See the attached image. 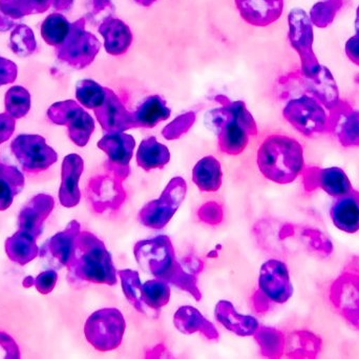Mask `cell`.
Returning a JSON list of instances; mask_svg holds the SVG:
<instances>
[{"label": "cell", "instance_id": "cell-44", "mask_svg": "<svg viewBox=\"0 0 359 359\" xmlns=\"http://www.w3.org/2000/svg\"><path fill=\"white\" fill-rule=\"evenodd\" d=\"M343 4V0H325L318 2L310 12V20L318 27L324 29L328 27L334 20Z\"/></svg>", "mask_w": 359, "mask_h": 359}, {"label": "cell", "instance_id": "cell-25", "mask_svg": "<svg viewBox=\"0 0 359 359\" xmlns=\"http://www.w3.org/2000/svg\"><path fill=\"white\" fill-rule=\"evenodd\" d=\"M215 318L227 330L238 337H251L259 329L257 320L252 316L241 315L234 309L233 305L227 301L217 303L215 312Z\"/></svg>", "mask_w": 359, "mask_h": 359}, {"label": "cell", "instance_id": "cell-9", "mask_svg": "<svg viewBox=\"0 0 359 359\" xmlns=\"http://www.w3.org/2000/svg\"><path fill=\"white\" fill-rule=\"evenodd\" d=\"M11 151L29 174L46 172L58 160V154L41 135H18L11 143Z\"/></svg>", "mask_w": 359, "mask_h": 359}, {"label": "cell", "instance_id": "cell-21", "mask_svg": "<svg viewBox=\"0 0 359 359\" xmlns=\"http://www.w3.org/2000/svg\"><path fill=\"white\" fill-rule=\"evenodd\" d=\"M245 21L255 27H266L280 18L284 0H236Z\"/></svg>", "mask_w": 359, "mask_h": 359}, {"label": "cell", "instance_id": "cell-12", "mask_svg": "<svg viewBox=\"0 0 359 359\" xmlns=\"http://www.w3.org/2000/svg\"><path fill=\"white\" fill-rule=\"evenodd\" d=\"M134 254L141 268L149 271L156 278H161L166 270L176 261L172 240L166 235L140 240L135 244Z\"/></svg>", "mask_w": 359, "mask_h": 359}, {"label": "cell", "instance_id": "cell-53", "mask_svg": "<svg viewBox=\"0 0 359 359\" xmlns=\"http://www.w3.org/2000/svg\"><path fill=\"white\" fill-rule=\"evenodd\" d=\"M346 54L354 65H359V35L358 34L350 38L346 44Z\"/></svg>", "mask_w": 359, "mask_h": 359}, {"label": "cell", "instance_id": "cell-38", "mask_svg": "<svg viewBox=\"0 0 359 359\" xmlns=\"http://www.w3.org/2000/svg\"><path fill=\"white\" fill-rule=\"evenodd\" d=\"M71 23L63 15L53 13L44 19L40 27V33L48 46L56 48L65 41Z\"/></svg>", "mask_w": 359, "mask_h": 359}, {"label": "cell", "instance_id": "cell-61", "mask_svg": "<svg viewBox=\"0 0 359 359\" xmlns=\"http://www.w3.org/2000/svg\"><path fill=\"white\" fill-rule=\"evenodd\" d=\"M355 27H356V34H358V35H359V8L358 10V17H356Z\"/></svg>", "mask_w": 359, "mask_h": 359}, {"label": "cell", "instance_id": "cell-58", "mask_svg": "<svg viewBox=\"0 0 359 359\" xmlns=\"http://www.w3.org/2000/svg\"><path fill=\"white\" fill-rule=\"evenodd\" d=\"M109 0H94V8L97 11V12H99V11L102 10V8H104L105 6L109 4Z\"/></svg>", "mask_w": 359, "mask_h": 359}, {"label": "cell", "instance_id": "cell-22", "mask_svg": "<svg viewBox=\"0 0 359 359\" xmlns=\"http://www.w3.org/2000/svg\"><path fill=\"white\" fill-rule=\"evenodd\" d=\"M333 225L348 234L359 231V191L353 189L346 195L337 197L330 209Z\"/></svg>", "mask_w": 359, "mask_h": 359}, {"label": "cell", "instance_id": "cell-46", "mask_svg": "<svg viewBox=\"0 0 359 359\" xmlns=\"http://www.w3.org/2000/svg\"><path fill=\"white\" fill-rule=\"evenodd\" d=\"M198 217L207 225L217 226L223 221L224 212L221 204L215 202H208L203 204L198 211Z\"/></svg>", "mask_w": 359, "mask_h": 359}, {"label": "cell", "instance_id": "cell-27", "mask_svg": "<svg viewBox=\"0 0 359 359\" xmlns=\"http://www.w3.org/2000/svg\"><path fill=\"white\" fill-rule=\"evenodd\" d=\"M136 141L126 133H111L98 141V148L107 156L109 162L128 166L134 154Z\"/></svg>", "mask_w": 359, "mask_h": 359}, {"label": "cell", "instance_id": "cell-39", "mask_svg": "<svg viewBox=\"0 0 359 359\" xmlns=\"http://www.w3.org/2000/svg\"><path fill=\"white\" fill-rule=\"evenodd\" d=\"M32 97L29 91L22 86H11L4 96L6 113L15 119H21L31 110Z\"/></svg>", "mask_w": 359, "mask_h": 359}, {"label": "cell", "instance_id": "cell-14", "mask_svg": "<svg viewBox=\"0 0 359 359\" xmlns=\"http://www.w3.org/2000/svg\"><path fill=\"white\" fill-rule=\"evenodd\" d=\"M288 78L297 84L305 94L311 95L318 99L328 111L337 107L341 101L335 78L330 70L325 65H320V70L313 76L307 77L301 72H297L291 73Z\"/></svg>", "mask_w": 359, "mask_h": 359}, {"label": "cell", "instance_id": "cell-7", "mask_svg": "<svg viewBox=\"0 0 359 359\" xmlns=\"http://www.w3.org/2000/svg\"><path fill=\"white\" fill-rule=\"evenodd\" d=\"M99 40L86 31V21L79 19L72 23L65 41L56 46L57 58L76 70L86 69L92 65L100 51Z\"/></svg>", "mask_w": 359, "mask_h": 359}, {"label": "cell", "instance_id": "cell-8", "mask_svg": "<svg viewBox=\"0 0 359 359\" xmlns=\"http://www.w3.org/2000/svg\"><path fill=\"white\" fill-rule=\"evenodd\" d=\"M46 115L53 124L67 126L69 139L78 147H86L94 133L95 122L92 116L72 99L53 103Z\"/></svg>", "mask_w": 359, "mask_h": 359}, {"label": "cell", "instance_id": "cell-13", "mask_svg": "<svg viewBox=\"0 0 359 359\" xmlns=\"http://www.w3.org/2000/svg\"><path fill=\"white\" fill-rule=\"evenodd\" d=\"M301 176L304 189L308 193L322 189L328 195L337 198L346 195L353 190L351 181L345 171L337 167H305Z\"/></svg>", "mask_w": 359, "mask_h": 359}, {"label": "cell", "instance_id": "cell-34", "mask_svg": "<svg viewBox=\"0 0 359 359\" xmlns=\"http://www.w3.org/2000/svg\"><path fill=\"white\" fill-rule=\"evenodd\" d=\"M255 339L259 344L262 355L268 358H280L286 349V337L278 329L259 327L255 333Z\"/></svg>", "mask_w": 359, "mask_h": 359}, {"label": "cell", "instance_id": "cell-15", "mask_svg": "<svg viewBox=\"0 0 359 359\" xmlns=\"http://www.w3.org/2000/svg\"><path fill=\"white\" fill-rule=\"evenodd\" d=\"M259 290L272 303H286L293 295V286L286 263L270 259L259 271Z\"/></svg>", "mask_w": 359, "mask_h": 359}, {"label": "cell", "instance_id": "cell-55", "mask_svg": "<svg viewBox=\"0 0 359 359\" xmlns=\"http://www.w3.org/2000/svg\"><path fill=\"white\" fill-rule=\"evenodd\" d=\"M168 353L166 348L163 345L157 346V347L153 348V349L149 350L145 353V358H164V354Z\"/></svg>", "mask_w": 359, "mask_h": 359}, {"label": "cell", "instance_id": "cell-40", "mask_svg": "<svg viewBox=\"0 0 359 359\" xmlns=\"http://www.w3.org/2000/svg\"><path fill=\"white\" fill-rule=\"evenodd\" d=\"M170 287L164 280L155 278L142 286V301L144 306L153 310L165 307L170 301Z\"/></svg>", "mask_w": 359, "mask_h": 359}, {"label": "cell", "instance_id": "cell-18", "mask_svg": "<svg viewBox=\"0 0 359 359\" xmlns=\"http://www.w3.org/2000/svg\"><path fill=\"white\" fill-rule=\"evenodd\" d=\"M330 131L339 143L345 148L359 147V111L347 101L341 100L334 109L329 111Z\"/></svg>", "mask_w": 359, "mask_h": 359}, {"label": "cell", "instance_id": "cell-4", "mask_svg": "<svg viewBox=\"0 0 359 359\" xmlns=\"http://www.w3.org/2000/svg\"><path fill=\"white\" fill-rule=\"evenodd\" d=\"M285 119L304 136H320L330 131L329 111L313 96L303 94L287 103Z\"/></svg>", "mask_w": 359, "mask_h": 359}, {"label": "cell", "instance_id": "cell-32", "mask_svg": "<svg viewBox=\"0 0 359 359\" xmlns=\"http://www.w3.org/2000/svg\"><path fill=\"white\" fill-rule=\"evenodd\" d=\"M170 152L156 137L143 139L137 152V164L145 171L162 169L170 162Z\"/></svg>", "mask_w": 359, "mask_h": 359}, {"label": "cell", "instance_id": "cell-17", "mask_svg": "<svg viewBox=\"0 0 359 359\" xmlns=\"http://www.w3.org/2000/svg\"><path fill=\"white\" fill-rule=\"evenodd\" d=\"M94 111L101 128L109 134L136 128L133 113L126 110L118 95L111 89L105 88L104 101Z\"/></svg>", "mask_w": 359, "mask_h": 359}, {"label": "cell", "instance_id": "cell-6", "mask_svg": "<svg viewBox=\"0 0 359 359\" xmlns=\"http://www.w3.org/2000/svg\"><path fill=\"white\" fill-rule=\"evenodd\" d=\"M333 309L356 330H359V263L349 265L335 278L329 290Z\"/></svg>", "mask_w": 359, "mask_h": 359}, {"label": "cell", "instance_id": "cell-36", "mask_svg": "<svg viewBox=\"0 0 359 359\" xmlns=\"http://www.w3.org/2000/svg\"><path fill=\"white\" fill-rule=\"evenodd\" d=\"M50 6L53 0H0L2 14L12 19L46 12Z\"/></svg>", "mask_w": 359, "mask_h": 359}, {"label": "cell", "instance_id": "cell-26", "mask_svg": "<svg viewBox=\"0 0 359 359\" xmlns=\"http://www.w3.org/2000/svg\"><path fill=\"white\" fill-rule=\"evenodd\" d=\"M174 324L180 332L184 334H194L198 332L210 341L219 339V332L215 327L196 308L189 307V306L180 308L175 314Z\"/></svg>", "mask_w": 359, "mask_h": 359}, {"label": "cell", "instance_id": "cell-60", "mask_svg": "<svg viewBox=\"0 0 359 359\" xmlns=\"http://www.w3.org/2000/svg\"><path fill=\"white\" fill-rule=\"evenodd\" d=\"M136 1L138 2V4H142V6H149L153 4L156 0H136Z\"/></svg>", "mask_w": 359, "mask_h": 359}, {"label": "cell", "instance_id": "cell-48", "mask_svg": "<svg viewBox=\"0 0 359 359\" xmlns=\"http://www.w3.org/2000/svg\"><path fill=\"white\" fill-rule=\"evenodd\" d=\"M58 282V274L54 270L42 272L35 278V287L38 292L42 295H48L53 292Z\"/></svg>", "mask_w": 359, "mask_h": 359}, {"label": "cell", "instance_id": "cell-3", "mask_svg": "<svg viewBox=\"0 0 359 359\" xmlns=\"http://www.w3.org/2000/svg\"><path fill=\"white\" fill-rule=\"evenodd\" d=\"M257 162L262 174L278 185L293 183L306 167L301 143L282 134L270 135L262 143Z\"/></svg>", "mask_w": 359, "mask_h": 359}, {"label": "cell", "instance_id": "cell-20", "mask_svg": "<svg viewBox=\"0 0 359 359\" xmlns=\"http://www.w3.org/2000/svg\"><path fill=\"white\" fill-rule=\"evenodd\" d=\"M84 171V162L78 154L65 156L61 166V185L59 202L65 208L78 206L81 200L79 181Z\"/></svg>", "mask_w": 359, "mask_h": 359}, {"label": "cell", "instance_id": "cell-1", "mask_svg": "<svg viewBox=\"0 0 359 359\" xmlns=\"http://www.w3.org/2000/svg\"><path fill=\"white\" fill-rule=\"evenodd\" d=\"M69 278L80 282L115 286L117 271L104 242L88 231L80 232L67 265Z\"/></svg>", "mask_w": 359, "mask_h": 359}, {"label": "cell", "instance_id": "cell-28", "mask_svg": "<svg viewBox=\"0 0 359 359\" xmlns=\"http://www.w3.org/2000/svg\"><path fill=\"white\" fill-rule=\"evenodd\" d=\"M323 349V341L316 333L297 330L286 337L285 354L289 358H316Z\"/></svg>", "mask_w": 359, "mask_h": 359}, {"label": "cell", "instance_id": "cell-52", "mask_svg": "<svg viewBox=\"0 0 359 359\" xmlns=\"http://www.w3.org/2000/svg\"><path fill=\"white\" fill-rule=\"evenodd\" d=\"M181 265L186 271L194 275H198L204 269V263L194 256L184 257L181 261Z\"/></svg>", "mask_w": 359, "mask_h": 359}, {"label": "cell", "instance_id": "cell-54", "mask_svg": "<svg viewBox=\"0 0 359 359\" xmlns=\"http://www.w3.org/2000/svg\"><path fill=\"white\" fill-rule=\"evenodd\" d=\"M253 308L257 313H265L270 309L272 301L261 291L257 290L252 297Z\"/></svg>", "mask_w": 359, "mask_h": 359}, {"label": "cell", "instance_id": "cell-33", "mask_svg": "<svg viewBox=\"0 0 359 359\" xmlns=\"http://www.w3.org/2000/svg\"><path fill=\"white\" fill-rule=\"evenodd\" d=\"M25 185V176L16 167L0 162V211L8 210L12 206L14 198Z\"/></svg>", "mask_w": 359, "mask_h": 359}, {"label": "cell", "instance_id": "cell-19", "mask_svg": "<svg viewBox=\"0 0 359 359\" xmlns=\"http://www.w3.org/2000/svg\"><path fill=\"white\" fill-rule=\"evenodd\" d=\"M55 200L48 194L34 196L19 213L18 227L37 240L43 232L44 223L54 210Z\"/></svg>", "mask_w": 359, "mask_h": 359}, {"label": "cell", "instance_id": "cell-35", "mask_svg": "<svg viewBox=\"0 0 359 359\" xmlns=\"http://www.w3.org/2000/svg\"><path fill=\"white\" fill-rule=\"evenodd\" d=\"M159 280H164L168 284H172V286L189 293L196 301H198L202 299V293L198 287L196 275L186 271L177 259Z\"/></svg>", "mask_w": 359, "mask_h": 359}, {"label": "cell", "instance_id": "cell-30", "mask_svg": "<svg viewBox=\"0 0 359 359\" xmlns=\"http://www.w3.org/2000/svg\"><path fill=\"white\" fill-rule=\"evenodd\" d=\"M170 116V109L159 95L147 97L133 113L136 128H155Z\"/></svg>", "mask_w": 359, "mask_h": 359}, {"label": "cell", "instance_id": "cell-11", "mask_svg": "<svg viewBox=\"0 0 359 359\" xmlns=\"http://www.w3.org/2000/svg\"><path fill=\"white\" fill-rule=\"evenodd\" d=\"M289 40L301 59V73L313 76L320 70V63L313 50V29L310 17L305 11L294 8L289 14Z\"/></svg>", "mask_w": 359, "mask_h": 359}, {"label": "cell", "instance_id": "cell-29", "mask_svg": "<svg viewBox=\"0 0 359 359\" xmlns=\"http://www.w3.org/2000/svg\"><path fill=\"white\" fill-rule=\"evenodd\" d=\"M4 250L10 261L19 266L27 265L39 255L36 238L20 229L6 238Z\"/></svg>", "mask_w": 359, "mask_h": 359}, {"label": "cell", "instance_id": "cell-49", "mask_svg": "<svg viewBox=\"0 0 359 359\" xmlns=\"http://www.w3.org/2000/svg\"><path fill=\"white\" fill-rule=\"evenodd\" d=\"M18 77V67L14 61L0 56V86L14 84Z\"/></svg>", "mask_w": 359, "mask_h": 359}, {"label": "cell", "instance_id": "cell-59", "mask_svg": "<svg viewBox=\"0 0 359 359\" xmlns=\"http://www.w3.org/2000/svg\"><path fill=\"white\" fill-rule=\"evenodd\" d=\"M22 286L27 289L35 286V278H32V276H27V278H25V280H23Z\"/></svg>", "mask_w": 359, "mask_h": 359}, {"label": "cell", "instance_id": "cell-50", "mask_svg": "<svg viewBox=\"0 0 359 359\" xmlns=\"http://www.w3.org/2000/svg\"><path fill=\"white\" fill-rule=\"evenodd\" d=\"M16 119L8 113H0V145L8 141L14 134Z\"/></svg>", "mask_w": 359, "mask_h": 359}, {"label": "cell", "instance_id": "cell-2", "mask_svg": "<svg viewBox=\"0 0 359 359\" xmlns=\"http://www.w3.org/2000/svg\"><path fill=\"white\" fill-rule=\"evenodd\" d=\"M215 101L222 107L211 111L208 120L217 133L219 150L228 155H240L249 137L257 136V122L243 101H232L224 95H217Z\"/></svg>", "mask_w": 359, "mask_h": 359}, {"label": "cell", "instance_id": "cell-31", "mask_svg": "<svg viewBox=\"0 0 359 359\" xmlns=\"http://www.w3.org/2000/svg\"><path fill=\"white\" fill-rule=\"evenodd\" d=\"M194 185L203 192H217L223 181L221 164L213 156H206L196 162L192 171Z\"/></svg>", "mask_w": 359, "mask_h": 359}, {"label": "cell", "instance_id": "cell-37", "mask_svg": "<svg viewBox=\"0 0 359 359\" xmlns=\"http://www.w3.org/2000/svg\"><path fill=\"white\" fill-rule=\"evenodd\" d=\"M297 234L301 238L304 246L316 256L326 259L334 251L333 242L320 230L311 227L301 228L297 229Z\"/></svg>", "mask_w": 359, "mask_h": 359}, {"label": "cell", "instance_id": "cell-23", "mask_svg": "<svg viewBox=\"0 0 359 359\" xmlns=\"http://www.w3.org/2000/svg\"><path fill=\"white\" fill-rule=\"evenodd\" d=\"M80 223L77 221H72L63 231L55 234L42 248L41 256H48L56 261L63 267H67L73 250L74 242L80 233Z\"/></svg>", "mask_w": 359, "mask_h": 359}, {"label": "cell", "instance_id": "cell-45", "mask_svg": "<svg viewBox=\"0 0 359 359\" xmlns=\"http://www.w3.org/2000/svg\"><path fill=\"white\" fill-rule=\"evenodd\" d=\"M196 116L194 112H187V113L182 114L176 119L172 120L162 131V135L164 138L168 141H176L180 137L188 132L196 122Z\"/></svg>", "mask_w": 359, "mask_h": 359}, {"label": "cell", "instance_id": "cell-56", "mask_svg": "<svg viewBox=\"0 0 359 359\" xmlns=\"http://www.w3.org/2000/svg\"><path fill=\"white\" fill-rule=\"evenodd\" d=\"M14 21L11 20L8 17L4 16L0 11V32L8 31L15 27Z\"/></svg>", "mask_w": 359, "mask_h": 359}, {"label": "cell", "instance_id": "cell-41", "mask_svg": "<svg viewBox=\"0 0 359 359\" xmlns=\"http://www.w3.org/2000/svg\"><path fill=\"white\" fill-rule=\"evenodd\" d=\"M10 48L19 57L34 54L37 50V41L31 27L25 25H15L10 36Z\"/></svg>", "mask_w": 359, "mask_h": 359}, {"label": "cell", "instance_id": "cell-51", "mask_svg": "<svg viewBox=\"0 0 359 359\" xmlns=\"http://www.w3.org/2000/svg\"><path fill=\"white\" fill-rule=\"evenodd\" d=\"M105 168H107V172L109 173L111 176L120 181H126L130 174V164L128 166H123V164H114V162L107 160L105 162Z\"/></svg>", "mask_w": 359, "mask_h": 359}, {"label": "cell", "instance_id": "cell-24", "mask_svg": "<svg viewBox=\"0 0 359 359\" xmlns=\"http://www.w3.org/2000/svg\"><path fill=\"white\" fill-rule=\"evenodd\" d=\"M99 32L104 38V48L109 55L119 56L126 54L133 42V34L130 27L117 18L105 19L99 27Z\"/></svg>", "mask_w": 359, "mask_h": 359}, {"label": "cell", "instance_id": "cell-57", "mask_svg": "<svg viewBox=\"0 0 359 359\" xmlns=\"http://www.w3.org/2000/svg\"><path fill=\"white\" fill-rule=\"evenodd\" d=\"M74 0H53V6L57 11H67L73 6Z\"/></svg>", "mask_w": 359, "mask_h": 359}, {"label": "cell", "instance_id": "cell-43", "mask_svg": "<svg viewBox=\"0 0 359 359\" xmlns=\"http://www.w3.org/2000/svg\"><path fill=\"white\" fill-rule=\"evenodd\" d=\"M76 98L86 109H97L104 101L105 88L92 79L80 80L76 86Z\"/></svg>", "mask_w": 359, "mask_h": 359}, {"label": "cell", "instance_id": "cell-5", "mask_svg": "<svg viewBox=\"0 0 359 359\" xmlns=\"http://www.w3.org/2000/svg\"><path fill=\"white\" fill-rule=\"evenodd\" d=\"M126 329V318L121 311L116 308H104L86 320L84 335L97 351L109 352L121 346Z\"/></svg>", "mask_w": 359, "mask_h": 359}, {"label": "cell", "instance_id": "cell-16", "mask_svg": "<svg viewBox=\"0 0 359 359\" xmlns=\"http://www.w3.org/2000/svg\"><path fill=\"white\" fill-rule=\"evenodd\" d=\"M86 196L96 212L118 210L126 202V192L122 181L111 175H98L88 181Z\"/></svg>", "mask_w": 359, "mask_h": 359}, {"label": "cell", "instance_id": "cell-10", "mask_svg": "<svg viewBox=\"0 0 359 359\" xmlns=\"http://www.w3.org/2000/svg\"><path fill=\"white\" fill-rule=\"evenodd\" d=\"M186 193V181L182 177H175L168 183L158 200L149 202L141 209L139 221L145 227L162 229L176 214L185 200Z\"/></svg>", "mask_w": 359, "mask_h": 359}, {"label": "cell", "instance_id": "cell-42", "mask_svg": "<svg viewBox=\"0 0 359 359\" xmlns=\"http://www.w3.org/2000/svg\"><path fill=\"white\" fill-rule=\"evenodd\" d=\"M119 276L126 299L137 311L145 313V306L142 301V285L138 272L134 270H121L119 271Z\"/></svg>", "mask_w": 359, "mask_h": 359}, {"label": "cell", "instance_id": "cell-47", "mask_svg": "<svg viewBox=\"0 0 359 359\" xmlns=\"http://www.w3.org/2000/svg\"><path fill=\"white\" fill-rule=\"evenodd\" d=\"M21 358L18 344L8 333L0 331V358L19 359Z\"/></svg>", "mask_w": 359, "mask_h": 359}]
</instances>
